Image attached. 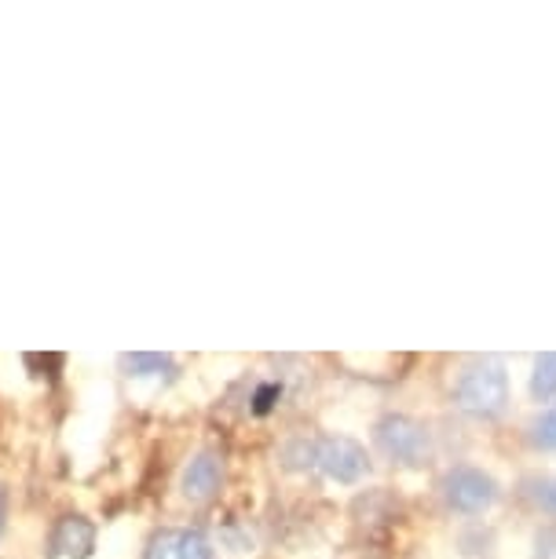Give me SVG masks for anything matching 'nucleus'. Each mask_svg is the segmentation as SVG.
I'll list each match as a JSON object with an SVG mask.
<instances>
[{
  "label": "nucleus",
  "mask_w": 556,
  "mask_h": 559,
  "mask_svg": "<svg viewBox=\"0 0 556 559\" xmlns=\"http://www.w3.org/2000/svg\"><path fill=\"white\" fill-rule=\"evenodd\" d=\"M454 403L458 409H465L469 417L480 420H495L506 414L509 406V377L506 366L498 358H480L472 362L454 384Z\"/></svg>",
  "instance_id": "nucleus-1"
},
{
  "label": "nucleus",
  "mask_w": 556,
  "mask_h": 559,
  "mask_svg": "<svg viewBox=\"0 0 556 559\" xmlns=\"http://www.w3.org/2000/svg\"><path fill=\"white\" fill-rule=\"evenodd\" d=\"M308 464L322 472V476L338 479V483H359L366 476V468H370V461H366V450L359 447L355 439L348 436H327V439H315L308 442Z\"/></svg>",
  "instance_id": "nucleus-2"
},
{
  "label": "nucleus",
  "mask_w": 556,
  "mask_h": 559,
  "mask_svg": "<svg viewBox=\"0 0 556 559\" xmlns=\"http://www.w3.org/2000/svg\"><path fill=\"white\" fill-rule=\"evenodd\" d=\"M447 504L461 515H480L498 501V487L487 472L480 468H454L443 483Z\"/></svg>",
  "instance_id": "nucleus-3"
},
{
  "label": "nucleus",
  "mask_w": 556,
  "mask_h": 559,
  "mask_svg": "<svg viewBox=\"0 0 556 559\" xmlns=\"http://www.w3.org/2000/svg\"><path fill=\"white\" fill-rule=\"evenodd\" d=\"M377 447L392 461L422 464L428 453V431L411 417H385L381 425H377Z\"/></svg>",
  "instance_id": "nucleus-4"
},
{
  "label": "nucleus",
  "mask_w": 556,
  "mask_h": 559,
  "mask_svg": "<svg viewBox=\"0 0 556 559\" xmlns=\"http://www.w3.org/2000/svg\"><path fill=\"white\" fill-rule=\"evenodd\" d=\"M143 559H213L202 531H165L157 534Z\"/></svg>",
  "instance_id": "nucleus-5"
},
{
  "label": "nucleus",
  "mask_w": 556,
  "mask_h": 559,
  "mask_svg": "<svg viewBox=\"0 0 556 559\" xmlns=\"http://www.w3.org/2000/svg\"><path fill=\"white\" fill-rule=\"evenodd\" d=\"M96 548V526H92L85 515H67L59 520L56 534H51V552L67 556V559H85Z\"/></svg>",
  "instance_id": "nucleus-6"
},
{
  "label": "nucleus",
  "mask_w": 556,
  "mask_h": 559,
  "mask_svg": "<svg viewBox=\"0 0 556 559\" xmlns=\"http://www.w3.org/2000/svg\"><path fill=\"white\" fill-rule=\"evenodd\" d=\"M220 479H224V464H220L216 453H198V457L187 464L184 472V493L191 501H209L220 490Z\"/></svg>",
  "instance_id": "nucleus-7"
},
{
  "label": "nucleus",
  "mask_w": 556,
  "mask_h": 559,
  "mask_svg": "<svg viewBox=\"0 0 556 559\" xmlns=\"http://www.w3.org/2000/svg\"><path fill=\"white\" fill-rule=\"evenodd\" d=\"M531 395L534 399H553L556 395V355H542L534 362V377H531Z\"/></svg>",
  "instance_id": "nucleus-8"
},
{
  "label": "nucleus",
  "mask_w": 556,
  "mask_h": 559,
  "mask_svg": "<svg viewBox=\"0 0 556 559\" xmlns=\"http://www.w3.org/2000/svg\"><path fill=\"white\" fill-rule=\"evenodd\" d=\"M121 366L129 369V377H151V373H162V369H169L173 358L169 355H143V352H135V355H121Z\"/></svg>",
  "instance_id": "nucleus-9"
},
{
  "label": "nucleus",
  "mask_w": 556,
  "mask_h": 559,
  "mask_svg": "<svg viewBox=\"0 0 556 559\" xmlns=\"http://www.w3.org/2000/svg\"><path fill=\"white\" fill-rule=\"evenodd\" d=\"M531 439H534V447L556 450V406H553V409H545V414H542L539 420H534Z\"/></svg>",
  "instance_id": "nucleus-10"
},
{
  "label": "nucleus",
  "mask_w": 556,
  "mask_h": 559,
  "mask_svg": "<svg viewBox=\"0 0 556 559\" xmlns=\"http://www.w3.org/2000/svg\"><path fill=\"white\" fill-rule=\"evenodd\" d=\"M528 490H531V498L539 509H545L549 515H556V479L553 476H542V479H531L528 483Z\"/></svg>",
  "instance_id": "nucleus-11"
},
{
  "label": "nucleus",
  "mask_w": 556,
  "mask_h": 559,
  "mask_svg": "<svg viewBox=\"0 0 556 559\" xmlns=\"http://www.w3.org/2000/svg\"><path fill=\"white\" fill-rule=\"evenodd\" d=\"M279 395H282V388H279V384H264V388L257 392V399H253V409H257V414H268V409L275 406V399H279Z\"/></svg>",
  "instance_id": "nucleus-12"
},
{
  "label": "nucleus",
  "mask_w": 556,
  "mask_h": 559,
  "mask_svg": "<svg viewBox=\"0 0 556 559\" xmlns=\"http://www.w3.org/2000/svg\"><path fill=\"white\" fill-rule=\"evenodd\" d=\"M8 531V490L0 487V537Z\"/></svg>",
  "instance_id": "nucleus-13"
}]
</instances>
